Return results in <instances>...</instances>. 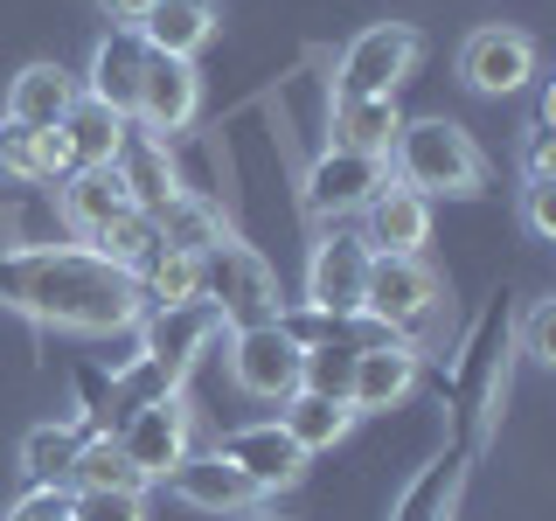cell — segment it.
Listing matches in <instances>:
<instances>
[{"mask_svg":"<svg viewBox=\"0 0 556 521\" xmlns=\"http://www.w3.org/2000/svg\"><path fill=\"white\" fill-rule=\"evenodd\" d=\"M459 77L473 84L480 98H508L535 77V42L521 28H473L459 49Z\"/></svg>","mask_w":556,"mask_h":521,"instance_id":"13","label":"cell"},{"mask_svg":"<svg viewBox=\"0 0 556 521\" xmlns=\"http://www.w3.org/2000/svg\"><path fill=\"white\" fill-rule=\"evenodd\" d=\"M202 300L223 313V327H265V320L286 313L278 271L251 251V243H237V237H223L216 251L202 257Z\"/></svg>","mask_w":556,"mask_h":521,"instance_id":"3","label":"cell"},{"mask_svg":"<svg viewBox=\"0 0 556 521\" xmlns=\"http://www.w3.org/2000/svg\"><path fill=\"white\" fill-rule=\"evenodd\" d=\"M216 452L257 486V494H278V486H300V480H306V452L292 445L278 424H243V431H230Z\"/></svg>","mask_w":556,"mask_h":521,"instance_id":"15","label":"cell"},{"mask_svg":"<svg viewBox=\"0 0 556 521\" xmlns=\"http://www.w3.org/2000/svg\"><path fill=\"white\" fill-rule=\"evenodd\" d=\"M355 355H362V347H348V341L300 347V390L327 396V404H348V390H355Z\"/></svg>","mask_w":556,"mask_h":521,"instance_id":"30","label":"cell"},{"mask_svg":"<svg viewBox=\"0 0 556 521\" xmlns=\"http://www.w3.org/2000/svg\"><path fill=\"white\" fill-rule=\"evenodd\" d=\"M251 521H278V514H251Z\"/></svg>","mask_w":556,"mask_h":521,"instance_id":"40","label":"cell"},{"mask_svg":"<svg viewBox=\"0 0 556 521\" xmlns=\"http://www.w3.org/2000/svg\"><path fill=\"white\" fill-rule=\"evenodd\" d=\"M417 341H382V347H362L355 355V390H348V410L369 417V410H396L404 396L417 390Z\"/></svg>","mask_w":556,"mask_h":521,"instance_id":"17","label":"cell"},{"mask_svg":"<svg viewBox=\"0 0 556 521\" xmlns=\"http://www.w3.org/2000/svg\"><path fill=\"white\" fill-rule=\"evenodd\" d=\"M417 56H425L417 28H404V22H376V28H362L355 42L341 49L334 98H396V91H404V77L417 69Z\"/></svg>","mask_w":556,"mask_h":521,"instance_id":"5","label":"cell"},{"mask_svg":"<svg viewBox=\"0 0 556 521\" xmlns=\"http://www.w3.org/2000/svg\"><path fill=\"white\" fill-rule=\"evenodd\" d=\"M521 167H529V174H556V132L549 126H529V139H521Z\"/></svg>","mask_w":556,"mask_h":521,"instance_id":"38","label":"cell"},{"mask_svg":"<svg viewBox=\"0 0 556 521\" xmlns=\"http://www.w3.org/2000/svg\"><path fill=\"white\" fill-rule=\"evenodd\" d=\"M445 306V285L425 257H376L369 265V292H362V313L382 320L396 341H417Z\"/></svg>","mask_w":556,"mask_h":521,"instance_id":"4","label":"cell"},{"mask_svg":"<svg viewBox=\"0 0 556 521\" xmlns=\"http://www.w3.org/2000/svg\"><path fill=\"white\" fill-rule=\"evenodd\" d=\"M167 494L181 500V508H195V514H251L257 500H265L223 452H188V459L167 473Z\"/></svg>","mask_w":556,"mask_h":521,"instance_id":"14","label":"cell"},{"mask_svg":"<svg viewBox=\"0 0 556 521\" xmlns=\"http://www.w3.org/2000/svg\"><path fill=\"white\" fill-rule=\"evenodd\" d=\"M0 181H42V132L0 118Z\"/></svg>","mask_w":556,"mask_h":521,"instance_id":"33","label":"cell"},{"mask_svg":"<svg viewBox=\"0 0 556 521\" xmlns=\"http://www.w3.org/2000/svg\"><path fill=\"white\" fill-rule=\"evenodd\" d=\"M56 188H63V223L84 251H91L118 216H132V195H126V181H118V167H77Z\"/></svg>","mask_w":556,"mask_h":521,"instance_id":"16","label":"cell"},{"mask_svg":"<svg viewBox=\"0 0 556 521\" xmlns=\"http://www.w3.org/2000/svg\"><path fill=\"white\" fill-rule=\"evenodd\" d=\"M390 181L410 188V195H452V202H473L486 188V161L473 147V132L452 126V118H404L390 147Z\"/></svg>","mask_w":556,"mask_h":521,"instance_id":"2","label":"cell"},{"mask_svg":"<svg viewBox=\"0 0 556 521\" xmlns=\"http://www.w3.org/2000/svg\"><path fill=\"white\" fill-rule=\"evenodd\" d=\"M501 396H508V300H494L473 320V334L459 347V376H452V404L459 417H494Z\"/></svg>","mask_w":556,"mask_h":521,"instance_id":"7","label":"cell"},{"mask_svg":"<svg viewBox=\"0 0 556 521\" xmlns=\"http://www.w3.org/2000/svg\"><path fill=\"white\" fill-rule=\"evenodd\" d=\"M382 188H390V161H369V153L327 147L306 174V208L313 216H362Z\"/></svg>","mask_w":556,"mask_h":521,"instance_id":"12","label":"cell"},{"mask_svg":"<svg viewBox=\"0 0 556 521\" xmlns=\"http://www.w3.org/2000/svg\"><path fill=\"white\" fill-rule=\"evenodd\" d=\"M466 459H473V439H459L452 452H439V459L396 494L390 521H452V500H459V486H466Z\"/></svg>","mask_w":556,"mask_h":521,"instance_id":"23","label":"cell"},{"mask_svg":"<svg viewBox=\"0 0 556 521\" xmlns=\"http://www.w3.org/2000/svg\"><path fill=\"white\" fill-rule=\"evenodd\" d=\"M112 439L153 486V480H167L174 466L195 452V410H188V396H161V404H139V410L118 417Z\"/></svg>","mask_w":556,"mask_h":521,"instance_id":"6","label":"cell"},{"mask_svg":"<svg viewBox=\"0 0 556 521\" xmlns=\"http://www.w3.org/2000/svg\"><path fill=\"white\" fill-rule=\"evenodd\" d=\"M223 14L216 0H153V14L139 22V42L153 49V56H174V63H195L208 42H216Z\"/></svg>","mask_w":556,"mask_h":521,"instance_id":"20","label":"cell"},{"mask_svg":"<svg viewBox=\"0 0 556 521\" xmlns=\"http://www.w3.org/2000/svg\"><path fill=\"white\" fill-rule=\"evenodd\" d=\"M70 521H147V494H70Z\"/></svg>","mask_w":556,"mask_h":521,"instance_id":"34","label":"cell"},{"mask_svg":"<svg viewBox=\"0 0 556 521\" xmlns=\"http://www.w3.org/2000/svg\"><path fill=\"white\" fill-rule=\"evenodd\" d=\"M195 112H202V77H195V63H174V56H153V49H147V69H139V98H132L139 132L174 139V132L195 126Z\"/></svg>","mask_w":556,"mask_h":521,"instance_id":"11","label":"cell"},{"mask_svg":"<svg viewBox=\"0 0 556 521\" xmlns=\"http://www.w3.org/2000/svg\"><path fill=\"white\" fill-rule=\"evenodd\" d=\"M271 424L286 431V439L300 445L306 459H313V452H334V445L348 439V431H355V410H348V404H327V396H306V390H292L286 404H278V417H271Z\"/></svg>","mask_w":556,"mask_h":521,"instance_id":"25","label":"cell"},{"mask_svg":"<svg viewBox=\"0 0 556 521\" xmlns=\"http://www.w3.org/2000/svg\"><path fill=\"white\" fill-rule=\"evenodd\" d=\"M223 341H230V382L243 396H257V404H286V396L300 390V341H292L278 320L230 327Z\"/></svg>","mask_w":556,"mask_h":521,"instance_id":"9","label":"cell"},{"mask_svg":"<svg viewBox=\"0 0 556 521\" xmlns=\"http://www.w3.org/2000/svg\"><path fill=\"white\" fill-rule=\"evenodd\" d=\"M77 431L70 424H35L28 439H22V480L28 486H63L70 480V466H77Z\"/></svg>","mask_w":556,"mask_h":521,"instance_id":"31","label":"cell"},{"mask_svg":"<svg viewBox=\"0 0 556 521\" xmlns=\"http://www.w3.org/2000/svg\"><path fill=\"white\" fill-rule=\"evenodd\" d=\"M91 251L104 257V265H118V271L132 278V271L147 265L153 251H161V223H153V216H139V208H132V216H118L112 230H104V237L91 243Z\"/></svg>","mask_w":556,"mask_h":521,"instance_id":"32","label":"cell"},{"mask_svg":"<svg viewBox=\"0 0 556 521\" xmlns=\"http://www.w3.org/2000/svg\"><path fill=\"white\" fill-rule=\"evenodd\" d=\"M139 69H147V42H139V28H112L104 42L91 49V69H84V98L112 104L118 118H132V98H139Z\"/></svg>","mask_w":556,"mask_h":521,"instance_id":"21","label":"cell"},{"mask_svg":"<svg viewBox=\"0 0 556 521\" xmlns=\"http://www.w3.org/2000/svg\"><path fill=\"white\" fill-rule=\"evenodd\" d=\"M431 237V202L410 195V188H382V195L362 208V243H369L376 257H417Z\"/></svg>","mask_w":556,"mask_h":521,"instance_id":"19","label":"cell"},{"mask_svg":"<svg viewBox=\"0 0 556 521\" xmlns=\"http://www.w3.org/2000/svg\"><path fill=\"white\" fill-rule=\"evenodd\" d=\"M529 355L535 361H556V300H543L529 313Z\"/></svg>","mask_w":556,"mask_h":521,"instance_id":"37","label":"cell"},{"mask_svg":"<svg viewBox=\"0 0 556 521\" xmlns=\"http://www.w3.org/2000/svg\"><path fill=\"white\" fill-rule=\"evenodd\" d=\"M126 132H132V118H118L112 104H98V98H77L70 118H63V139H70V161L77 167H112L118 147H126Z\"/></svg>","mask_w":556,"mask_h":521,"instance_id":"26","label":"cell"},{"mask_svg":"<svg viewBox=\"0 0 556 521\" xmlns=\"http://www.w3.org/2000/svg\"><path fill=\"white\" fill-rule=\"evenodd\" d=\"M77 98H84V84L70 77L63 63H22L14 84H8V118L28 126V132H56Z\"/></svg>","mask_w":556,"mask_h":521,"instance_id":"18","label":"cell"},{"mask_svg":"<svg viewBox=\"0 0 556 521\" xmlns=\"http://www.w3.org/2000/svg\"><path fill=\"white\" fill-rule=\"evenodd\" d=\"M118 181H126V195L139 216H161V208L181 195V181H174V161H167V139H153V132H126V147H118Z\"/></svg>","mask_w":556,"mask_h":521,"instance_id":"22","label":"cell"},{"mask_svg":"<svg viewBox=\"0 0 556 521\" xmlns=\"http://www.w3.org/2000/svg\"><path fill=\"white\" fill-rule=\"evenodd\" d=\"M521 223L535 237H556V174H529L521 181Z\"/></svg>","mask_w":556,"mask_h":521,"instance_id":"35","label":"cell"},{"mask_svg":"<svg viewBox=\"0 0 556 521\" xmlns=\"http://www.w3.org/2000/svg\"><path fill=\"white\" fill-rule=\"evenodd\" d=\"M70 494H147V473L118 452L112 431H91L77 445V466H70Z\"/></svg>","mask_w":556,"mask_h":521,"instance_id":"27","label":"cell"},{"mask_svg":"<svg viewBox=\"0 0 556 521\" xmlns=\"http://www.w3.org/2000/svg\"><path fill=\"white\" fill-rule=\"evenodd\" d=\"M369 265L376 251L362 243V230H327L306 257V300L313 313H362V292H369Z\"/></svg>","mask_w":556,"mask_h":521,"instance_id":"10","label":"cell"},{"mask_svg":"<svg viewBox=\"0 0 556 521\" xmlns=\"http://www.w3.org/2000/svg\"><path fill=\"white\" fill-rule=\"evenodd\" d=\"M132 285H139V306H188V300H202V257H188V251H153L147 265L132 271Z\"/></svg>","mask_w":556,"mask_h":521,"instance_id":"29","label":"cell"},{"mask_svg":"<svg viewBox=\"0 0 556 521\" xmlns=\"http://www.w3.org/2000/svg\"><path fill=\"white\" fill-rule=\"evenodd\" d=\"M153 223H161V243H167V251H188V257H208L223 237H230L223 208H216V202H202V195H188V188H181V195H174Z\"/></svg>","mask_w":556,"mask_h":521,"instance_id":"28","label":"cell"},{"mask_svg":"<svg viewBox=\"0 0 556 521\" xmlns=\"http://www.w3.org/2000/svg\"><path fill=\"white\" fill-rule=\"evenodd\" d=\"M396 132H404L396 98H334V147L369 153V161H390Z\"/></svg>","mask_w":556,"mask_h":521,"instance_id":"24","label":"cell"},{"mask_svg":"<svg viewBox=\"0 0 556 521\" xmlns=\"http://www.w3.org/2000/svg\"><path fill=\"white\" fill-rule=\"evenodd\" d=\"M230 327H223V313L208 306V300H188V306H153V313H139V355L147 361H161V369L174 382H188V369L216 347Z\"/></svg>","mask_w":556,"mask_h":521,"instance_id":"8","label":"cell"},{"mask_svg":"<svg viewBox=\"0 0 556 521\" xmlns=\"http://www.w3.org/2000/svg\"><path fill=\"white\" fill-rule=\"evenodd\" d=\"M8 521H70V486H28L8 508Z\"/></svg>","mask_w":556,"mask_h":521,"instance_id":"36","label":"cell"},{"mask_svg":"<svg viewBox=\"0 0 556 521\" xmlns=\"http://www.w3.org/2000/svg\"><path fill=\"white\" fill-rule=\"evenodd\" d=\"M0 300L63 334H126L139 327V285L84 243H35L0 257Z\"/></svg>","mask_w":556,"mask_h":521,"instance_id":"1","label":"cell"},{"mask_svg":"<svg viewBox=\"0 0 556 521\" xmlns=\"http://www.w3.org/2000/svg\"><path fill=\"white\" fill-rule=\"evenodd\" d=\"M98 14H104L112 28H139V22L153 14V0H98Z\"/></svg>","mask_w":556,"mask_h":521,"instance_id":"39","label":"cell"}]
</instances>
